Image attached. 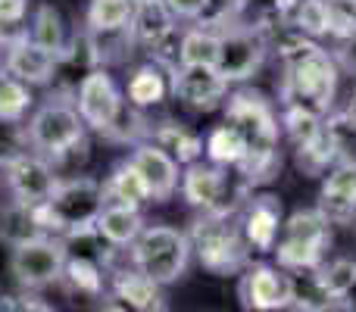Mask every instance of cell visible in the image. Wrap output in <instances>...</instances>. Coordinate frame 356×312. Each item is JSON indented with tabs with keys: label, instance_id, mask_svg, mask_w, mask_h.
<instances>
[{
	"label": "cell",
	"instance_id": "cell-1",
	"mask_svg": "<svg viewBox=\"0 0 356 312\" xmlns=\"http://www.w3.org/2000/svg\"><path fill=\"white\" fill-rule=\"evenodd\" d=\"M225 122L244 141V163L238 165V178L250 190L266 188L282 172V122L269 97L259 91H234L225 97Z\"/></svg>",
	"mask_w": 356,
	"mask_h": 312
},
{
	"label": "cell",
	"instance_id": "cell-2",
	"mask_svg": "<svg viewBox=\"0 0 356 312\" xmlns=\"http://www.w3.org/2000/svg\"><path fill=\"white\" fill-rule=\"evenodd\" d=\"M282 85L278 100L282 104H300L316 110L319 116H328L338 94V60L319 47L316 41H307L300 50L282 60Z\"/></svg>",
	"mask_w": 356,
	"mask_h": 312
},
{
	"label": "cell",
	"instance_id": "cell-3",
	"mask_svg": "<svg viewBox=\"0 0 356 312\" xmlns=\"http://www.w3.org/2000/svg\"><path fill=\"white\" fill-rule=\"evenodd\" d=\"M106 197H104V181L91 175H75V178H60L56 190L44 206H38V219L47 228V234L66 238L72 231L91 228L97 215L104 213Z\"/></svg>",
	"mask_w": 356,
	"mask_h": 312
},
{
	"label": "cell",
	"instance_id": "cell-4",
	"mask_svg": "<svg viewBox=\"0 0 356 312\" xmlns=\"http://www.w3.org/2000/svg\"><path fill=\"white\" fill-rule=\"evenodd\" d=\"M188 238L200 265L213 275H238L250 265V244H247L241 225L232 222V215L203 213L194 222Z\"/></svg>",
	"mask_w": 356,
	"mask_h": 312
},
{
	"label": "cell",
	"instance_id": "cell-5",
	"mask_svg": "<svg viewBox=\"0 0 356 312\" xmlns=\"http://www.w3.org/2000/svg\"><path fill=\"white\" fill-rule=\"evenodd\" d=\"M191 238L172 225H147L131 244V269L147 275L160 288H169L188 272Z\"/></svg>",
	"mask_w": 356,
	"mask_h": 312
},
{
	"label": "cell",
	"instance_id": "cell-6",
	"mask_svg": "<svg viewBox=\"0 0 356 312\" xmlns=\"http://www.w3.org/2000/svg\"><path fill=\"white\" fill-rule=\"evenodd\" d=\"M328 247H332V222L319 209H297L284 219L272 253L278 256V265L284 272H300L319 269L325 263Z\"/></svg>",
	"mask_w": 356,
	"mask_h": 312
},
{
	"label": "cell",
	"instance_id": "cell-7",
	"mask_svg": "<svg viewBox=\"0 0 356 312\" xmlns=\"http://www.w3.org/2000/svg\"><path fill=\"white\" fill-rule=\"evenodd\" d=\"M31 138V150L47 159H63L75 150L88 147V125L81 122L72 100H54L41 104L25 122Z\"/></svg>",
	"mask_w": 356,
	"mask_h": 312
},
{
	"label": "cell",
	"instance_id": "cell-8",
	"mask_svg": "<svg viewBox=\"0 0 356 312\" xmlns=\"http://www.w3.org/2000/svg\"><path fill=\"white\" fill-rule=\"evenodd\" d=\"M178 190H181V197L191 206L207 215H234L241 203L250 197V188L241 178L234 181L222 165L200 163V159L181 172Z\"/></svg>",
	"mask_w": 356,
	"mask_h": 312
},
{
	"label": "cell",
	"instance_id": "cell-9",
	"mask_svg": "<svg viewBox=\"0 0 356 312\" xmlns=\"http://www.w3.org/2000/svg\"><path fill=\"white\" fill-rule=\"evenodd\" d=\"M66 263L69 250L56 234H44V238H35L10 250V275L25 290H44L60 284L66 275Z\"/></svg>",
	"mask_w": 356,
	"mask_h": 312
},
{
	"label": "cell",
	"instance_id": "cell-10",
	"mask_svg": "<svg viewBox=\"0 0 356 312\" xmlns=\"http://www.w3.org/2000/svg\"><path fill=\"white\" fill-rule=\"evenodd\" d=\"M75 110L97 135H116L125 116V97L106 69H91L75 88Z\"/></svg>",
	"mask_w": 356,
	"mask_h": 312
},
{
	"label": "cell",
	"instance_id": "cell-11",
	"mask_svg": "<svg viewBox=\"0 0 356 312\" xmlns=\"http://www.w3.org/2000/svg\"><path fill=\"white\" fill-rule=\"evenodd\" d=\"M266 54H269V47H266L263 35L257 28L232 25V28L219 31V60H216V69H219V75L228 85L250 81L263 69Z\"/></svg>",
	"mask_w": 356,
	"mask_h": 312
},
{
	"label": "cell",
	"instance_id": "cell-12",
	"mask_svg": "<svg viewBox=\"0 0 356 312\" xmlns=\"http://www.w3.org/2000/svg\"><path fill=\"white\" fill-rule=\"evenodd\" d=\"M238 297H241V306H244L247 312L288 309L291 300H294V290H291V272H284L282 265L250 263L244 272H241Z\"/></svg>",
	"mask_w": 356,
	"mask_h": 312
},
{
	"label": "cell",
	"instance_id": "cell-13",
	"mask_svg": "<svg viewBox=\"0 0 356 312\" xmlns=\"http://www.w3.org/2000/svg\"><path fill=\"white\" fill-rule=\"evenodd\" d=\"M56 69H60V56L54 50L41 47L38 41H31L29 31H19L16 38H6V50H3L6 75L19 79L29 88H41L56 79Z\"/></svg>",
	"mask_w": 356,
	"mask_h": 312
},
{
	"label": "cell",
	"instance_id": "cell-14",
	"mask_svg": "<svg viewBox=\"0 0 356 312\" xmlns=\"http://www.w3.org/2000/svg\"><path fill=\"white\" fill-rule=\"evenodd\" d=\"M6 178V190H10V200L25 203V206H44L50 200V194L60 184L54 163L41 154H29L22 159H16L13 165L3 169Z\"/></svg>",
	"mask_w": 356,
	"mask_h": 312
},
{
	"label": "cell",
	"instance_id": "cell-15",
	"mask_svg": "<svg viewBox=\"0 0 356 312\" xmlns=\"http://www.w3.org/2000/svg\"><path fill=\"white\" fill-rule=\"evenodd\" d=\"M228 88L216 66H178L169 72V91L191 110H216L228 97Z\"/></svg>",
	"mask_w": 356,
	"mask_h": 312
},
{
	"label": "cell",
	"instance_id": "cell-16",
	"mask_svg": "<svg viewBox=\"0 0 356 312\" xmlns=\"http://www.w3.org/2000/svg\"><path fill=\"white\" fill-rule=\"evenodd\" d=\"M129 163L141 172L154 203H169L175 197L178 184H181V172H178L175 156H169L163 147H156L154 141H147V144H138L135 154L129 156Z\"/></svg>",
	"mask_w": 356,
	"mask_h": 312
},
{
	"label": "cell",
	"instance_id": "cell-17",
	"mask_svg": "<svg viewBox=\"0 0 356 312\" xmlns=\"http://www.w3.org/2000/svg\"><path fill=\"white\" fill-rule=\"evenodd\" d=\"M316 209L332 225H356V163H338L328 172Z\"/></svg>",
	"mask_w": 356,
	"mask_h": 312
},
{
	"label": "cell",
	"instance_id": "cell-18",
	"mask_svg": "<svg viewBox=\"0 0 356 312\" xmlns=\"http://www.w3.org/2000/svg\"><path fill=\"white\" fill-rule=\"evenodd\" d=\"M282 200L272 194H253L247 197V209L241 219V231H244L250 250L272 253L282 234Z\"/></svg>",
	"mask_w": 356,
	"mask_h": 312
},
{
	"label": "cell",
	"instance_id": "cell-19",
	"mask_svg": "<svg viewBox=\"0 0 356 312\" xmlns=\"http://www.w3.org/2000/svg\"><path fill=\"white\" fill-rule=\"evenodd\" d=\"M175 28V16L169 13V6L163 0H144V3H135V13H131L129 22V38L138 47H154L160 44L169 31Z\"/></svg>",
	"mask_w": 356,
	"mask_h": 312
},
{
	"label": "cell",
	"instance_id": "cell-20",
	"mask_svg": "<svg viewBox=\"0 0 356 312\" xmlns=\"http://www.w3.org/2000/svg\"><path fill=\"white\" fill-rule=\"evenodd\" d=\"M44 234H47V228L41 225L35 206H25V203L16 200L0 206V244H6L10 250L19 244H29L35 238H44Z\"/></svg>",
	"mask_w": 356,
	"mask_h": 312
},
{
	"label": "cell",
	"instance_id": "cell-21",
	"mask_svg": "<svg viewBox=\"0 0 356 312\" xmlns=\"http://www.w3.org/2000/svg\"><path fill=\"white\" fill-rule=\"evenodd\" d=\"M104 197H106V206H131V209H141L144 203H154L150 200V190L144 184L141 172L125 159L119 163L116 169L110 172V178L104 181Z\"/></svg>",
	"mask_w": 356,
	"mask_h": 312
},
{
	"label": "cell",
	"instance_id": "cell-22",
	"mask_svg": "<svg viewBox=\"0 0 356 312\" xmlns=\"http://www.w3.org/2000/svg\"><path fill=\"white\" fill-rule=\"evenodd\" d=\"M94 228H97V234L110 247H131L147 225H144V219H141V209L113 206L110 203V206H104V213L97 215Z\"/></svg>",
	"mask_w": 356,
	"mask_h": 312
},
{
	"label": "cell",
	"instance_id": "cell-23",
	"mask_svg": "<svg viewBox=\"0 0 356 312\" xmlns=\"http://www.w3.org/2000/svg\"><path fill=\"white\" fill-rule=\"evenodd\" d=\"M113 297L131 312H156L160 309V284L150 281L147 275H141L138 269L116 272L113 278Z\"/></svg>",
	"mask_w": 356,
	"mask_h": 312
},
{
	"label": "cell",
	"instance_id": "cell-24",
	"mask_svg": "<svg viewBox=\"0 0 356 312\" xmlns=\"http://www.w3.org/2000/svg\"><path fill=\"white\" fill-rule=\"evenodd\" d=\"M135 3L131 0H91L85 13V25L91 35H119L129 28Z\"/></svg>",
	"mask_w": 356,
	"mask_h": 312
},
{
	"label": "cell",
	"instance_id": "cell-25",
	"mask_svg": "<svg viewBox=\"0 0 356 312\" xmlns=\"http://www.w3.org/2000/svg\"><path fill=\"white\" fill-rule=\"evenodd\" d=\"M150 141L156 144V147H163L169 156H175L178 163H197L203 154V141L200 135H194V131L188 129V125L181 122H163L160 129L150 131Z\"/></svg>",
	"mask_w": 356,
	"mask_h": 312
},
{
	"label": "cell",
	"instance_id": "cell-26",
	"mask_svg": "<svg viewBox=\"0 0 356 312\" xmlns=\"http://www.w3.org/2000/svg\"><path fill=\"white\" fill-rule=\"evenodd\" d=\"M291 290H294L291 306H297V312H328L338 306V300H334L325 284L319 281V272L316 269L291 272Z\"/></svg>",
	"mask_w": 356,
	"mask_h": 312
},
{
	"label": "cell",
	"instance_id": "cell-27",
	"mask_svg": "<svg viewBox=\"0 0 356 312\" xmlns=\"http://www.w3.org/2000/svg\"><path fill=\"white\" fill-rule=\"evenodd\" d=\"M278 122H282V131L288 135V141L294 147H303L313 138L322 135L325 129V116H319L316 110L300 104H282V113H278Z\"/></svg>",
	"mask_w": 356,
	"mask_h": 312
},
{
	"label": "cell",
	"instance_id": "cell-28",
	"mask_svg": "<svg viewBox=\"0 0 356 312\" xmlns=\"http://www.w3.org/2000/svg\"><path fill=\"white\" fill-rule=\"evenodd\" d=\"M297 0H241L238 6V25H250V28L263 31L269 25L291 22Z\"/></svg>",
	"mask_w": 356,
	"mask_h": 312
},
{
	"label": "cell",
	"instance_id": "cell-29",
	"mask_svg": "<svg viewBox=\"0 0 356 312\" xmlns=\"http://www.w3.org/2000/svg\"><path fill=\"white\" fill-rule=\"evenodd\" d=\"M25 31H29L31 41L54 50L56 56L66 50V25H63V16L54 3H38L35 13H31V28Z\"/></svg>",
	"mask_w": 356,
	"mask_h": 312
},
{
	"label": "cell",
	"instance_id": "cell-30",
	"mask_svg": "<svg viewBox=\"0 0 356 312\" xmlns=\"http://www.w3.org/2000/svg\"><path fill=\"white\" fill-rule=\"evenodd\" d=\"M203 150H207L209 163L213 165H222V169H238L241 163H244L247 150H244V141H241V135L232 129V125H219V129L209 131L207 144H203Z\"/></svg>",
	"mask_w": 356,
	"mask_h": 312
},
{
	"label": "cell",
	"instance_id": "cell-31",
	"mask_svg": "<svg viewBox=\"0 0 356 312\" xmlns=\"http://www.w3.org/2000/svg\"><path fill=\"white\" fill-rule=\"evenodd\" d=\"M163 72H166V69H160L156 63H147V66L135 69V75H131V81H129V104H135V106L163 104V97H166V91H169Z\"/></svg>",
	"mask_w": 356,
	"mask_h": 312
},
{
	"label": "cell",
	"instance_id": "cell-32",
	"mask_svg": "<svg viewBox=\"0 0 356 312\" xmlns=\"http://www.w3.org/2000/svg\"><path fill=\"white\" fill-rule=\"evenodd\" d=\"M216 60H219V31L203 25L181 31V66H216Z\"/></svg>",
	"mask_w": 356,
	"mask_h": 312
},
{
	"label": "cell",
	"instance_id": "cell-33",
	"mask_svg": "<svg viewBox=\"0 0 356 312\" xmlns=\"http://www.w3.org/2000/svg\"><path fill=\"white\" fill-rule=\"evenodd\" d=\"M294 163H297V169H300L307 178H322V175H328V172L338 165V154H334V147H332V141H328L325 129H322V135L313 138L309 144L294 147Z\"/></svg>",
	"mask_w": 356,
	"mask_h": 312
},
{
	"label": "cell",
	"instance_id": "cell-34",
	"mask_svg": "<svg viewBox=\"0 0 356 312\" xmlns=\"http://www.w3.org/2000/svg\"><path fill=\"white\" fill-rule=\"evenodd\" d=\"M31 104H35L31 88L0 69V119L3 122H25Z\"/></svg>",
	"mask_w": 356,
	"mask_h": 312
},
{
	"label": "cell",
	"instance_id": "cell-35",
	"mask_svg": "<svg viewBox=\"0 0 356 312\" xmlns=\"http://www.w3.org/2000/svg\"><path fill=\"white\" fill-rule=\"evenodd\" d=\"M325 135L332 141L338 163H356V116L350 110H338L325 116Z\"/></svg>",
	"mask_w": 356,
	"mask_h": 312
},
{
	"label": "cell",
	"instance_id": "cell-36",
	"mask_svg": "<svg viewBox=\"0 0 356 312\" xmlns=\"http://www.w3.org/2000/svg\"><path fill=\"white\" fill-rule=\"evenodd\" d=\"M291 22L307 38H322L332 31V6L328 0H297Z\"/></svg>",
	"mask_w": 356,
	"mask_h": 312
},
{
	"label": "cell",
	"instance_id": "cell-37",
	"mask_svg": "<svg viewBox=\"0 0 356 312\" xmlns=\"http://www.w3.org/2000/svg\"><path fill=\"white\" fill-rule=\"evenodd\" d=\"M29 154H35V150H31V138L25 122H3L0 119V169H6V165H13L16 159Z\"/></svg>",
	"mask_w": 356,
	"mask_h": 312
},
{
	"label": "cell",
	"instance_id": "cell-38",
	"mask_svg": "<svg viewBox=\"0 0 356 312\" xmlns=\"http://www.w3.org/2000/svg\"><path fill=\"white\" fill-rule=\"evenodd\" d=\"M319 281L328 288V294L334 297V300H341V297L347 294V290L356 284V259L350 256H341V259H332V263H322L319 269Z\"/></svg>",
	"mask_w": 356,
	"mask_h": 312
},
{
	"label": "cell",
	"instance_id": "cell-39",
	"mask_svg": "<svg viewBox=\"0 0 356 312\" xmlns=\"http://www.w3.org/2000/svg\"><path fill=\"white\" fill-rule=\"evenodd\" d=\"M63 278H66L75 290H81V294H100V290H104V265L91 263V259L69 256L66 275Z\"/></svg>",
	"mask_w": 356,
	"mask_h": 312
},
{
	"label": "cell",
	"instance_id": "cell-40",
	"mask_svg": "<svg viewBox=\"0 0 356 312\" xmlns=\"http://www.w3.org/2000/svg\"><path fill=\"white\" fill-rule=\"evenodd\" d=\"M175 19H188V22H200L209 10V0H163Z\"/></svg>",
	"mask_w": 356,
	"mask_h": 312
},
{
	"label": "cell",
	"instance_id": "cell-41",
	"mask_svg": "<svg viewBox=\"0 0 356 312\" xmlns=\"http://www.w3.org/2000/svg\"><path fill=\"white\" fill-rule=\"evenodd\" d=\"M29 16V0H0V28L22 25Z\"/></svg>",
	"mask_w": 356,
	"mask_h": 312
},
{
	"label": "cell",
	"instance_id": "cell-42",
	"mask_svg": "<svg viewBox=\"0 0 356 312\" xmlns=\"http://www.w3.org/2000/svg\"><path fill=\"white\" fill-rule=\"evenodd\" d=\"M0 312H54V306H47L38 297H3Z\"/></svg>",
	"mask_w": 356,
	"mask_h": 312
},
{
	"label": "cell",
	"instance_id": "cell-43",
	"mask_svg": "<svg viewBox=\"0 0 356 312\" xmlns=\"http://www.w3.org/2000/svg\"><path fill=\"white\" fill-rule=\"evenodd\" d=\"M338 66L344 69V72H350V75H356V31L347 41H341V47H338Z\"/></svg>",
	"mask_w": 356,
	"mask_h": 312
},
{
	"label": "cell",
	"instance_id": "cell-44",
	"mask_svg": "<svg viewBox=\"0 0 356 312\" xmlns=\"http://www.w3.org/2000/svg\"><path fill=\"white\" fill-rule=\"evenodd\" d=\"M338 306L344 309V312H356V284H353L350 290H347L344 297H341V300H338Z\"/></svg>",
	"mask_w": 356,
	"mask_h": 312
},
{
	"label": "cell",
	"instance_id": "cell-45",
	"mask_svg": "<svg viewBox=\"0 0 356 312\" xmlns=\"http://www.w3.org/2000/svg\"><path fill=\"white\" fill-rule=\"evenodd\" d=\"M100 312H131V309H129V306H122V303H106V306L100 309Z\"/></svg>",
	"mask_w": 356,
	"mask_h": 312
},
{
	"label": "cell",
	"instance_id": "cell-46",
	"mask_svg": "<svg viewBox=\"0 0 356 312\" xmlns=\"http://www.w3.org/2000/svg\"><path fill=\"white\" fill-rule=\"evenodd\" d=\"M347 110H350L353 116H356V88H353V94H350V106H347Z\"/></svg>",
	"mask_w": 356,
	"mask_h": 312
},
{
	"label": "cell",
	"instance_id": "cell-47",
	"mask_svg": "<svg viewBox=\"0 0 356 312\" xmlns=\"http://www.w3.org/2000/svg\"><path fill=\"white\" fill-rule=\"evenodd\" d=\"M131 3H144V0H131Z\"/></svg>",
	"mask_w": 356,
	"mask_h": 312
},
{
	"label": "cell",
	"instance_id": "cell-48",
	"mask_svg": "<svg viewBox=\"0 0 356 312\" xmlns=\"http://www.w3.org/2000/svg\"><path fill=\"white\" fill-rule=\"evenodd\" d=\"M347 3H353V6H356V0H347Z\"/></svg>",
	"mask_w": 356,
	"mask_h": 312
},
{
	"label": "cell",
	"instance_id": "cell-49",
	"mask_svg": "<svg viewBox=\"0 0 356 312\" xmlns=\"http://www.w3.org/2000/svg\"><path fill=\"white\" fill-rule=\"evenodd\" d=\"M0 44H3V35H0Z\"/></svg>",
	"mask_w": 356,
	"mask_h": 312
},
{
	"label": "cell",
	"instance_id": "cell-50",
	"mask_svg": "<svg viewBox=\"0 0 356 312\" xmlns=\"http://www.w3.org/2000/svg\"><path fill=\"white\" fill-rule=\"evenodd\" d=\"M353 228H356V225H353Z\"/></svg>",
	"mask_w": 356,
	"mask_h": 312
}]
</instances>
